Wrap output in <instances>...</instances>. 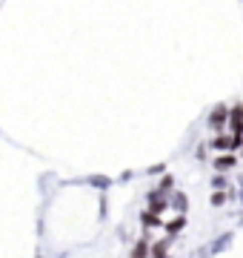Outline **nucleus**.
<instances>
[{"label":"nucleus","mask_w":243,"mask_h":258,"mask_svg":"<svg viewBox=\"0 0 243 258\" xmlns=\"http://www.w3.org/2000/svg\"><path fill=\"white\" fill-rule=\"evenodd\" d=\"M209 147L217 149V152H234V149L243 147V138H237V135H215V138L209 141Z\"/></svg>","instance_id":"1"},{"label":"nucleus","mask_w":243,"mask_h":258,"mask_svg":"<svg viewBox=\"0 0 243 258\" xmlns=\"http://www.w3.org/2000/svg\"><path fill=\"white\" fill-rule=\"evenodd\" d=\"M232 241H234V232H220L209 247H203L200 249V255H220L226 247H232Z\"/></svg>","instance_id":"2"},{"label":"nucleus","mask_w":243,"mask_h":258,"mask_svg":"<svg viewBox=\"0 0 243 258\" xmlns=\"http://www.w3.org/2000/svg\"><path fill=\"white\" fill-rule=\"evenodd\" d=\"M226 120H229V106H223V103H220V106H215V109H212V115H209V120H206V123H209V129H212V132H217V135H220V132L226 129Z\"/></svg>","instance_id":"3"},{"label":"nucleus","mask_w":243,"mask_h":258,"mask_svg":"<svg viewBox=\"0 0 243 258\" xmlns=\"http://www.w3.org/2000/svg\"><path fill=\"white\" fill-rule=\"evenodd\" d=\"M212 166H215L217 175H226V172H232L234 166H237V155H234V152H220V155L212 161Z\"/></svg>","instance_id":"4"},{"label":"nucleus","mask_w":243,"mask_h":258,"mask_svg":"<svg viewBox=\"0 0 243 258\" xmlns=\"http://www.w3.org/2000/svg\"><path fill=\"white\" fill-rule=\"evenodd\" d=\"M226 126L232 129V135L243 138V106H240V103L229 109V120H226Z\"/></svg>","instance_id":"5"},{"label":"nucleus","mask_w":243,"mask_h":258,"mask_svg":"<svg viewBox=\"0 0 243 258\" xmlns=\"http://www.w3.org/2000/svg\"><path fill=\"white\" fill-rule=\"evenodd\" d=\"M169 207H172V210L178 212V215H186V210H189V198H186V192H175L172 195V201H169Z\"/></svg>","instance_id":"6"},{"label":"nucleus","mask_w":243,"mask_h":258,"mask_svg":"<svg viewBox=\"0 0 243 258\" xmlns=\"http://www.w3.org/2000/svg\"><path fill=\"white\" fill-rule=\"evenodd\" d=\"M163 227H166L169 238H178V232L183 230V227H186V215H175V218H172L169 224H163Z\"/></svg>","instance_id":"7"},{"label":"nucleus","mask_w":243,"mask_h":258,"mask_svg":"<svg viewBox=\"0 0 243 258\" xmlns=\"http://www.w3.org/2000/svg\"><path fill=\"white\" fill-rule=\"evenodd\" d=\"M175 238H169L166 235V241H158L155 247H152V258H169V244H172Z\"/></svg>","instance_id":"8"},{"label":"nucleus","mask_w":243,"mask_h":258,"mask_svg":"<svg viewBox=\"0 0 243 258\" xmlns=\"http://www.w3.org/2000/svg\"><path fill=\"white\" fill-rule=\"evenodd\" d=\"M132 258H149V241H146V238H141V241H138V247H135Z\"/></svg>","instance_id":"9"},{"label":"nucleus","mask_w":243,"mask_h":258,"mask_svg":"<svg viewBox=\"0 0 243 258\" xmlns=\"http://www.w3.org/2000/svg\"><path fill=\"white\" fill-rule=\"evenodd\" d=\"M143 224H146V227H158V224H163V218H160V215H155V212H143Z\"/></svg>","instance_id":"10"},{"label":"nucleus","mask_w":243,"mask_h":258,"mask_svg":"<svg viewBox=\"0 0 243 258\" xmlns=\"http://www.w3.org/2000/svg\"><path fill=\"white\" fill-rule=\"evenodd\" d=\"M212 186H215V189H229V184H226L223 175H215V178H212Z\"/></svg>","instance_id":"11"},{"label":"nucleus","mask_w":243,"mask_h":258,"mask_svg":"<svg viewBox=\"0 0 243 258\" xmlns=\"http://www.w3.org/2000/svg\"><path fill=\"white\" fill-rule=\"evenodd\" d=\"M240 201H243V178H240Z\"/></svg>","instance_id":"12"}]
</instances>
